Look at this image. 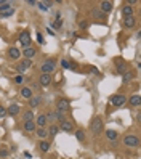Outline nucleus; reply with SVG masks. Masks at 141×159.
I'll return each instance as SVG.
<instances>
[{
  "instance_id": "obj_40",
  "label": "nucleus",
  "mask_w": 141,
  "mask_h": 159,
  "mask_svg": "<svg viewBox=\"0 0 141 159\" xmlns=\"http://www.w3.org/2000/svg\"><path fill=\"white\" fill-rule=\"evenodd\" d=\"M37 42H39V44H43V36H42L40 32L37 34Z\"/></svg>"
},
{
  "instance_id": "obj_27",
  "label": "nucleus",
  "mask_w": 141,
  "mask_h": 159,
  "mask_svg": "<svg viewBox=\"0 0 141 159\" xmlns=\"http://www.w3.org/2000/svg\"><path fill=\"white\" fill-rule=\"evenodd\" d=\"M132 79H133V74L130 72V71H127L125 74H122V84H128Z\"/></svg>"
},
{
  "instance_id": "obj_36",
  "label": "nucleus",
  "mask_w": 141,
  "mask_h": 159,
  "mask_svg": "<svg viewBox=\"0 0 141 159\" xmlns=\"http://www.w3.org/2000/svg\"><path fill=\"white\" fill-rule=\"evenodd\" d=\"M23 82H24V77H23V76H16V77H15V84H23Z\"/></svg>"
},
{
  "instance_id": "obj_4",
  "label": "nucleus",
  "mask_w": 141,
  "mask_h": 159,
  "mask_svg": "<svg viewBox=\"0 0 141 159\" xmlns=\"http://www.w3.org/2000/svg\"><path fill=\"white\" fill-rule=\"evenodd\" d=\"M56 111H59V113H67V111H71V103H69V100H66V98H59L56 101Z\"/></svg>"
},
{
  "instance_id": "obj_26",
  "label": "nucleus",
  "mask_w": 141,
  "mask_h": 159,
  "mask_svg": "<svg viewBox=\"0 0 141 159\" xmlns=\"http://www.w3.org/2000/svg\"><path fill=\"white\" fill-rule=\"evenodd\" d=\"M47 132H48L50 137H55V135H58V132H59V127H58V125H53V124H51V125L48 127V130H47Z\"/></svg>"
},
{
  "instance_id": "obj_13",
  "label": "nucleus",
  "mask_w": 141,
  "mask_h": 159,
  "mask_svg": "<svg viewBox=\"0 0 141 159\" xmlns=\"http://www.w3.org/2000/svg\"><path fill=\"white\" fill-rule=\"evenodd\" d=\"M100 10L103 13H109L111 10H112V2H109V0H103V2H100Z\"/></svg>"
},
{
  "instance_id": "obj_16",
  "label": "nucleus",
  "mask_w": 141,
  "mask_h": 159,
  "mask_svg": "<svg viewBox=\"0 0 141 159\" xmlns=\"http://www.w3.org/2000/svg\"><path fill=\"white\" fill-rule=\"evenodd\" d=\"M128 105H130V106H133V108H138V106L141 105V97H140L138 93L132 95V97H130V101H128Z\"/></svg>"
},
{
  "instance_id": "obj_7",
  "label": "nucleus",
  "mask_w": 141,
  "mask_h": 159,
  "mask_svg": "<svg viewBox=\"0 0 141 159\" xmlns=\"http://www.w3.org/2000/svg\"><path fill=\"white\" fill-rule=\"evenodd\" d=\"M114 63H116V68H117V72H119V74H125L127 71H128V68H127V63H125L124 60L117 58Z\"/></svg>"
},
{
  "instance_id": "obj_17",
  "label": "nucleus",
  "mask_w": 141,
  "mask_h": 159,
  "mask_svg": "<svg viewBox=\"0 0 141 159\" xmlns=\"http://www.w3.org/2000/svg\"><path fill=\"white\" fill-rule=\"evenodd\" d=\"M13 2H5V0H0V13H3V11H8V10L15 8L13 7Z\"/></svg>"
},
{
  "instance_id": "obj_35",
  "label": "nucleus",
  "mask_w": 141,
  "mask_h": 159,
  "mask_svg": "<svg viewBox=\"0 0 141 159\" xmlns=\"http://www.w3.org/2000/svg\"><path fill=\"white\" fill-rule=\"evenodd\" d=\"M37 7H39V8H40L42 10V11H47V10H48V8H47V5H45V2H37Z\"/></svg>"
},
{
  "instance_id": "obj_39",
  "label": "nucleus",
  "mask_w": 141,
  "mask_h": 159,
  "mask_svg": "<svg viewBox=\"0 0 141 159\" xmlns=\"http://www.w3.org/2000/svg\"><path fill=\"white\" fill-rule=\"evenodd\" d=\"M21 63H23V64H24L26 68H29V66L32 64V60H23V61H21Z\"/></svg>"
},
{
  "instance_id": "obj_30",
  "label": "nucleus",
  "mask_w": 141,
  "mask_h": 159,
  "mask_svg": "<svg viewBox=\"0 0 141 159\" xmlns=\"http://www.w3.org/2000/svg\"><path fill=\"white\" fill-rule=\"evenodd\" d=\"M11 15H15V8L8 10V11H3V13H0V18H10Z\"/></svg>"
},
{
  "instance_id": "obj_24",
  "label": "nucleus",
  "mask_w": 141,
  "mask_h": 159,
  "mask_svg": "<svg viewBox=\"0 0 141 159\" xmlns=\"http://www.w3.org/2000/svg\"><path fill=\"white\" fill-rule=\"evenodd\" d=\"M23 127H24V130H26V132H35V129H37L35 124H34V121L24 122V125H23Z\"/></svg>"
},
{
  "instance_id": "obj_6",
  "label": "nucleus",
  "mask_w": 141,
  "mask_h": 159,
  "mask_svg": "<svg viewBox=\"0 0 141 159\" xmlns=\"http://www.w3.org/2000/svg\"><path fill=\"white\" fill-rule=\"evenodd\" d=\"M19 42L24 48L31 47V34H29V31H21L19 32Z\"/></svg>"
},
{
  "instance_id": "obj_1",
  "label": "nucleus",
  "mask_w": 141,
  "mask_h": 159,
  "mask_svg": "<svg viewBox=\"0 0 141 159\" xmlns=\"http://www.w3.org/2000/svg\"><path fill=\"white\" fill-rule=\"evenodd\" d=\"M90 130H92L93 135H101V132L104 130V122H103V117H100V116H96V117L92 121V124H90Z\"/></svg>"
},
{
  "instance_id": "obj_31",
  "label": "nucleus",
  "mask_w": 141,
  "mask_h": 159,
  "mask_svg": "<svg viewBox=\"0 0 141 159\" xmlns=\"http://www.w3.org/2000/svg\"><path fill=\"white\" fill-rule=\"evenodd\" d=\"M8 154H10V151L7 150L5 146H2V148H0V159H2V158H7Z\"/></svg>"
},
{
  "instance_id": "obj_38",
  "label": "nucleus",
  "mask_w": 141,
  "mask_h": 159,
  "mask_svg": "<svg viewBox=\"0 0 141 159\" xmlns=\"http://www.w3.org/2000/svg\"><path fill=\"white\" fill-rule=\"evenodd\" d=\"M87 26H88L87 21H80V23H79V28H80V29H87Z\"/></svg>"
},
{
  "instance_id": "obj_19",
  "label": "nucleus",
  "mask_w": 141,
  "mask_h": 159,
  "mask_svg": "<svg viewBox=\"0 0 141 159\" xmlns=\"http://www.w3.org/2000/svg\"><path fill=\"white\" fill-rule=\"evenodd\" d=\"M122 15H124V18L133 16V7H130V5H124V7H122Z\"/></svg>"
},
{
  "instance_id": "obj_29",
  "label": "nucleus",
  "mask_w": 141,
  "mask_h": 159,
  "mask_svg": "<svg viewBox=\"0 0 141 159\" xmlns=\"http://www.w3.org/2000/svg\"><path fill=\"white\" fill-rule=\"evenodd\" d=\"M76 138L79 140V142H84L85 140V132L84 130H76Z\"/></svg>"
},
{
  "instance_id": "obj_21",
  "label": "nucleus",
  "mask_w": 141,
  "mask_h": 159,
  "mask_svg": "<svg viewBox=\"0 0 141 159\" xmlns=\"http://www.w3.org/2000/svg\"><path fill=\"white\" fill-rule=\"evenodd\" d=\"M135 24H136V19H135V16H130V18H125V19H124V28H127V29L133 28Z\"/></svg>"
},
{
  "instance_id": "obj_32",
  "label": "nucleus",
  "mask_w": 141,
  "mask_h": 159,
  "mask_svg": "<svg viewBox=\"0 0 141 159\" xmlns=\"http://www.w3.org/2000/svg\"><path fill=\"white\" fill-rule=\"evenodd\" d=\"M51 26H53V29L61 28V26H63V19H61V18H56V21H55V23H51Z\"/></svg>"
},
{
  "instance_id": "obj_23",
  "label": "nucleus",
  "mask_w": 141,
  "mask_h": 159,
  "mask_svg": "<svg viewBox=\"0 0 141 159\" xmlns=\"http://www.w3.org/2000/svg\"><path fill=\"white\" fill-rule=\"evenodd\" d=\"M39 150H40L42 153H48L50 151V143L45 142V140H42V142L39 143Z\"/></svg>"
},
{
  "instance_id": "obj_25",
  "label": "nucleus",
  "mask_w": 141,
  "mask_h": 159,
  "mask_svg": "<svg viewBox=\"0 0 141 159\" xmlns=\"http://www.w3.org/2000/svg\"><path fill=\"white\" fill-rule=\"evenodd\" d=\"M35 135H37L40 140H45L47 137H48V132L45 130V129H35Z\"/></svg>"
},
{
  "instance_id": "obj_8",
  "label": "nucleus",
  "mask_w": 141,
  "mask_h": 159,
  "mask_svg": "<svg viewBox=\"0 0 141 159\" xmlns=\"http://www.w3.org/2000/svg\"><path fill=\"white\" fill-rule=\"evenodd\" d=\"M59 130H63V132H72L74 130V124L71 122V121H67V119H64V121H61V122H59Z\"/></svg>"
},
{
  "instance_id": "obj_12",
  "label": "nucleus",
  "mask_w": 141,
  "mask_h": 159,
  "mask_svg": "<svg viewBox=\"0 0 141 159\" xmlns=\"http://www.w3.org/2000/svg\"><path fill=\"white\" fill-rule=\"evenodd\" d=\"M7 55H8L10 60H19L21 58V52L18 48H15V47H10L8 52H7Z\"/></svg>"
},
{
  "instance_id": "obj_18",
  "label": "nucleus",
  "mask_w": 141,
  "mask_h": 159,
  "mask_svg": "<svg viewBox=\"0 0 141 159\" xmlns=\"http://www.w3.org/2000/svg\"><path fill=\"white\" fill-rule=\"evenodd\" d=\"M40 103H42V97H40V95H34V97L29 100V105H31V108H37Z\"/></svg>"
},
{
  "instance_id": "obj_2",
  "label": "nucleus",
  "mask_w": 141,
  "mask_h": 159,
  "mask_svg": "<svg viewBox=\"0 0 141 159\" xmlns=\"http://www.w3.org/2000/svg\"><path fill=\"white\" fill-rule=\"evenodd\" d=\"M124 145L127 148H136L138 145H140V138H138L135 134H127V135H124Z\"/></svg>"
},
{
  "instance_id": "obj_10",
  "label": "nucleus",
  "mask_w": 141,
  "mask_h": 159,
  "mask_svg": "<svg viewBox=\"0 0 141 159\" xmlns=\"http://www.w3.org/2000/svg\"><path fill=\"white\" fill-rule=\"evenodd\" d=\"M51 74H42L40 79H39V84H40L42 87H48L50 84H51Z\"/></svg>"
},
{
  "instance_id": "obj_20",
  "label": "nucleus",
  "mask_w": 141,
  "mask_h": 159,
  "mask_svg": "<svg viewBox=\"0 0 141 159\" xmlns=\"http://www.w3.org/2000/svg\"><path fill=\"white\" fill-rule=\"evenodd\" d=\"M117 137H119V134H117L116 130H112V129H109V130H106V138L109 140V142H116Z\"/></svg>"
},
{
  "instance_id": "obj_3",
  "label": "nucleus",
  "mask_w": 141,
  "mask_h": 159,
  "mask_svg": "<svg viewBox=\"0 0 141 159\" xmlns=\"http://www.w3.org/2000/svg\"><path fill=\"white\" fill-rule=\"evenodd\" d=\"M55 69H56V63H55V60H45V61L40 64L42 74H51Z\"/></svg>"
},
{
  "instance_id": "obj_33",
  "label": "nucleus",
  "mask_w": 141,
  "mask_h": 159,
  "mask_svg": "<svg viewBox=\"0 0 141 159\" xmlns=\"http://www.w3.org/2000/svg\"><path fill=\"white\" fill-rule=\"evenodd\" d=\"M93 15H95L96 18H100V19H104L106 18V15L103 11H100V10H93Z\"/></svg>"
},
{
  "instance_id": "obj_43",
  "label": "nucleus",
  "mask_w": 141,
  "mask_h": 159,
  "mask_svg": "<svg viewBox=\"0 0 141 159\" xmlns=\"http://www.w3.org/2000/svg\"><path fill=\"white\" fill-rule=\"evenodd\" d=\"M37 2H34V0H27V5H35Z\"/></svg>"
},
{
  "instance_id": "obj_22",
  "label": "nucleus",
  "mask_w": 141,
  "mask_h": 159,
  "mask_svg": "<svg viewBox=\"0 0 141 159\" xmlns=\"http://www.w3.org/2000/svg\"><path fill=\"white\" fill-rule=\"evenodd\" d=\"M23 121H24V122L34 121V113H32V109H27V111H24V113H23Z\"/></svg>"
},
{
  "instance_id": "obj_5",
  "label": "nucleus",
  "mask_w": 141,
  "mask_h": 159,
  "mask_svg": "<svg viewBox=\"0 0 141 159\" xmlns=\"http://www.w3.org/2000/svg\"><path fill=\"white\" fill-rule=\"evenodd\" d=\"M125 103H127V97L122 93H117V95H112V97H111V105L116 106V108H120Z\"/></svg>"
},
{
  "instance_id": "obj_41",
  "label": "nucleus",
  "mask_w": 141,
  "mask_h": 159,
  "mask_svg": "<svg viewBox=\"0 0 141 159\" xmlns=\"http://www.w3.org/2000/svg\"><path fill=\"white\" fill-rule=\"evenodd\" d=\"M24 156H26V158H29V159L32 158V154H31V153H27V151H26V153H24Z\"/></svg>"
},
{
  "instance_id": "obj_14",
  "label": "nucleus",
  "mask_w": 141,
  "mask_h": 159,
  "mask_svg": "<svg viewBox=\"0 0 141 159\" xmlns=\"http://www.w3.org/2000/svg\"><path fill=\"white\" fill-rule=\"evenodd\" d=\"M23 55H24V58H26V60H32V58L37 55V50L34 48V47H27V48H24Z\"/></svg>"
},
{
  "instance_id": "obj_44",
  "label": "nucleus",
  "mask_w": 141,
  "mask_h": 159,
  "mask_svg": "<svg viewBox=\"0 0 141 159\" xmlns=\"http://www.w3.org/2000/svg\"><path fill=\"white\" fill-rule=\"evenodd\" d=\"M47 159H50V158H47Z\"/></svg>"
},
{
  "instance_id": "obj_34",
  "label": "nucleus",
  "mask_w": 141,
  "mask_h": 159,
  "mask_svg": "<svg viewBox=\"0 0 141 159\" xmlns=\"http://www.w3.org/2000/svg\"><path fill=\"white\" fill-rule=\"evenodd\" d=\"M61 66H63L64 69H71V61H69V60H61Z\"/></svg>"
},
{
  "instance_id": "obj_37",
  "label": "nucleus",
  "mask_w": 141,
  "mask_h": 159,
  "mask_svg": "<svg viewBox=\"0 0 141 159\" xmlns=\"http://www.w3.org/2000/svg\"><path fill=\"white\" fill-rule=\"evenodd\" d=\"M5 116H7V108L0 106V117H5Z\"/></svg>"
},
{
  "instance_id": "obj_15",
  "label": "nucleus",
  "mask_w": 141,
  "mask_h": 159,
  "mask_svg": "<svg viewBox=\"0 0 141 159\" xmlns=\"http://www.w3.org/2000/svg\"><path fill=\"white\" fill-rule=\"evenodd\" d=\"M19 95H21L23 98H26V100H31V98L34 97L32 89H29V87H23V89L19 90Z\"/></svg>"
},
{
  "instance_id": "obj_11",
  "label": "nucleus",
  "mask_w": 141,
  "mask_h": 159,
  "mask_svg": "<svg viewBox=\"0 0 141 159\" xmlns=\"http://www.w3.org/2000/svg\"><path fill=\"white\" fill-rule=\"evenodd\" d=\"M19 113H21V106L16 105V103H13V105H10L7 108V114H10V116H16Z\"/></svg>"
},
{
  "instance_id": "obj_42",
  "label": "nucleus",
  "mask_w": 141,
  "mask_h": 159,
  "mask_svg": "<svg viewBox=\"0 0 141 159\" xmlns=\"http://www.w3.org/2000/svg\"><path fill=\"white\" fill-rule=\"evenodd\" d=\"M47 32H48V34H50V36H55V32H53V31H51V29H50V28H48V29H47Z\"/></svg>"
},
{
  "instance_id": "obj_28",
  "label": "nucleus",
  "mask_w": 141,
  "mask_h": 159,
  "mask_svg": "<svg viewBox=\"0 0 141 159\" xmlns=\"http://www.w3.org/2000/svg\"><path fill=\"white\" fill-rule=\"evenodd\" d=\"M26 71H27V68H26V66L23 64V63H19V64L16 66V72H18V76H23V74L26 72Z\"/></svg>"
},
{
  "instance_id": "obj_9",
  "label": "nucleus",
  "mask_w": 141,
  "mask_h": 159,
  "mask_svg": "<svg viewBox=\"0 0 141 159\" xmlns=\"http://www.w3.org/2000/svg\"><path fill=\"white\" fill-rule=\"evenodd\" d=\"M34 124H35V127H39V129H43V127L47 125V116L39 114L37 117H34Z\"/></svg>"
}]
</instances>
